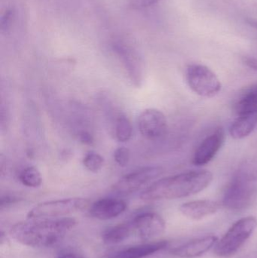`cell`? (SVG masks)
Returning <instances> with one entry per match:
<instances>
[{
  "label": "cell",
  "instance_id": "1",
  "mask_svg": "<svg viewBox=\"0 0 257 258\" xmlns=\"http://www.w3.org/2000/svg\"><path fill=\"white\" fill-rule=\"evenodd\" d=\"M74 218H36L18 223L11 228L10 235L15 241L33 248L57 245L75 227Z\"/></svg>",
  "mask_w": 257,
  "mask_h": 258
},
{
  "label": "cell",
  "instance_id": "2",
  "mask_svg": "<svg viewBox=\"0 0 257 258\" xmlns=\"http://www.w3.org/2000/svg\"><path fill=\"white\" fill-rule=\"evenodd\" d=\"M212 180V173L206 170L181 173L154 182L142 192L140 198L146 202L184 198L202 192Z\"/></svg>",
  "mask_w": 257,
  "mask_h": 258
},
{
  "label": "cell",
  "instance_id": "3",
  "mask_svg": "<svg viewBox=\"0 0 257 258\" xmlns=\"http://www.w3.org/2000/svg\"><path fill=\"white\" fill-rule=\"evenodd\" d=\"M257 200V162L240 165L223 194L222 204L231 211L248 209Z\"/></svg>",
  "mask_w": 257,
  "mask_h": 258
},
{
  "label": "cell",
  "instance_id": "4",
  "mask_svg": "<svg viewBox=\"0 0 257 258\" xmlns=\"http://www.w3.org/2000/svg\"><path fill=\"white\" fill-rule=\"evenodd\" d=\"M257 227V219L249 216L241 218L229 229L226 234L214 245V252L219 257H230L251 236Z\"/></svg>",
  "mask_w": 257,
  "mask_h": 258
},
{
  "label": "cell",
  "instance_id": "5",
  "mask_svg": "<svg viewBox=\"0 0 257 258\" xmlns=\"http://www.w3.org/2000/svg\"><path fill=\"white\" fill-rule=\"evenodd\" d=\"M186 80L190 89L199 96L212 98L221 91L218 77L205 65H189L186 70Z\"/></svg>",
  "mask_w": 257,
  "mask_h": 258
},
{
  "label": "cell",
  "instance_id": "6",
  "mask_svg": "<svg viewBox=\"0 0 257 258\" xmlns=\"http://www.w3.org/2000/svg\"><path fill=\"white\" fill-rule=\"evenodd\" d=\"M89 204L83 198H69L45 202L35 206L27 214V219L59 218L79 212Z\"/></svg>",
  "mask_w": 257,
  "mask_h": 258
},
{
  "label": "cell",
  "instance_id": "7",
  "mask_svg": "<svg viewBox=\"0 0 257 258\" xmlns=\"http://www.w3.org/2000/svg\"><path fill=\"white\" fill-rule=\"evenodd\" d=\"M162 174V168L149 166L133 171L122 177L115 183L113 190L120 195H128L140 189L146 183L157 178Z\"/></svg>",
  "mask_w": 257,
  "mask_h": 258
},
{
  "label": "cell",
  "instance_id": "8",
  "mask_svg": "<svg viewBox=\"0 0 257 258\" xmlns=\"http://www.w3.org/2000/svg\"><path fill=\"white\" fill-rule=\"evenodd\" d=\"M133 236L140 240L149 241L161 236L165 230V222L158 214L144 212L137 215L131 221Z\"/></svg>",
  "mask_w": 257,
  "mask_h": 258
},
{
  "label": "cell",
  "instance_id": "9",
  "mask_svg": "<svg viewBox=\"0 0 257 258\" xmlns=\"http://www.w3.org/2000/svg\"><path fill=\"white\" fill-rule=\"evenodd\" d=\"M138 128L143 138L157 141L167 133V119L164 113L157 109H146L139 116Z\"/></svg>",
  "mask_w": 257,
  "mask_h": 258
},
{
  "label": "cell",
  "instance_id": "10",
  "mask_svg": "<svg viewBox=\"0 0 257 258\" xmlns=\"http://www.w3.org/2000/svg\"><path fill=\"white\" fill-rule=\"evenodd\" d=\"M225 137L223 128L216 129L201 143L195 152L193 163L196 166H202L209 163L223 147Z\"/></svg>",
  "mask_w": 257,
  "mask_h": 258
},
{
  "label": "cell",
  "instance_id": "11",
  "mask_svg": "<svg viewBox=\"0 0 257 258\" xmlns=\"http://www.w3.org/2000/svg\"><path fill=\"white\" fill-rule=\"evenodd\" d=\"M127 204L123 200L116 198H104L94 203L89 209L92 218L101 221L117 218L125 212Z\"/></svg>",
  "mask_w": 257,
  "mask_h": 258
},
{
  "label": "cell",
  "instance_id": "12",
  "mask_svg": "<svg viewBox=\"0 0 257 258\" xmlns=\"http://www.w3.org/2000/svg\"><path fill=\"white\" fill-rule=\"evenodd\" d=\"M217 241L218 238L213 235L198 238L184 243V245L172 248L170 254L181 258L199 257L213 248Z\"/></svg>",
  "mask_w": 257,
  "mask_h": 258
},
{
  "label": "cell",
  "instance_id": "13",
  "mask_svg": "<svg viewBox=\"0 0 257 258\" xmlns=\"http://www.w3.org/2000/svg\"><path fill=\"white\" fill-rule=\"evenodd\" d=\"M116 51L123 62L130 81L136 87H140L143 82V67L137 53L126 46L117 45Z\"/></svg>",
  "mask_w": 257,
  "mask_h": 258
},
{
  "label": "cell",
  "instance_id": "14",
  "mask_svg": "<svg viewBox=\"0 0 257 258\" xmlns=\"http://www.w3.org/2000/svg\"><path fill=\"white\" fill-rule=\"evenodd\" d=\"M167 241L147 242L127 247L108 254L107 258H145L167 248Z\"/></svg>",
  "mask_w": 257,
  "mask_h": 258
},
{
  "label": "cell",
  "instance_id": "15",
  "mask_svg": "<svg viewBox=\"0 0 257 258\" xmlns=\"http://www.w3.org/2000/svg\"><path fill=\"white\" fill-rule=\"evenodd\" d=\"M220 209V203L217 202L203 200L184 203L180 207V211L190 219L201 220L214 215Z\"/></svg>",
  "mask_w": 257,
  "mask_h": 258
},
{
  "label": "cell",
  "instance_id": "16",
  "mask_svg": "<svg viewBox=\"0 0 257 258\" xmlns=\"http://www.w3.org/2000/svg\"><path fill=\"white\" fill-rule=\"evenodd\" d=\"M256 127L257 113L238 115L229 127V134L234 139H244L251 135Z\"/></svg>",
  "mask_w": 257,
  "mask_h": 258
},
{
  "label": "cell",
  "instance_id": "17",
  "mask_svg": "<svg viewBox=\"0 0 257 258\" xmlns=\"http://www.w3.org/2000/svg\"><path fill=\"white\" fill-rule=\"evenodd\" d=\"M133 236L131 223H122L107 229L102 234L103 242L107 245L119 244Z\"/></svg>",
  "mask_w": 257,
  "mask_h": 258
},
{
  "label": "cell",
  "instance_id": "18",
  "mask_svg": "<svg viewBox=\"0 0 257 258\" xmlns=\"http://www.w3.org/2000/svg\"><path fill=\"white\" fill-rule=\"evenodd\" d=\"M235 112L238 115L257 113V85L250 88L235 104Z\"/></svg>",
  "mask_w": 257,
  "mask_h": 258
},
{
  "label": "cell",
  "instance_id": "19",
  "mask_svg": "<svg viewBox=\"0 0 257 258\" xmlns=\"http://www.w3.org/2000/svg\"><path fill=\"white\" fill-rule=\"evenodd\" d=\"M132 125L125 114L118 115L114 122V135L119 142H127L132 137Z\"/></svg>",
  "mask_w": 257,
  "mask_h": 258
},
{
  "label": "cell",
  "instance_id": "20",
  "mask_svg": "<svg viewBox=\"0 0 257 258\" xmlns=\"http://www.w3.org/2000/svg\"><path fill=\"white\" fill-rule=\"evenodd\" d=\"M19 180L23 185L27 187H39L42 183V174L34 166L24 168L20 174Z\"/></svg>",
  "mask_w": 257,
  "mask_h": 258
},
{
  "label": "cell",
  "instance_id": "21",
  "mask_svg": "<svg viewBox=\"0 0 257 258\" xmlns=\"http://www.w3.org/2000/svg\"><path fill=\"white\" fill-rule=\"evenodd\" d=\"M104 158L95 151H89L84 155L82 159L83 165L88 171L97 173L104 166Z\"/></svg>",
  "mask_w": 257,
  "mask_h": 258
},
{
  "label": "cell",
  "instance_id": "22",
  "mask_svg": "<svg viewBox=\"0 0 257 258\" xmlns=\"http://www.w3.org/2000/svg\"><path fill=\"white\" fill-rule=\"evenodd\" d=\"M115 161L119 166L124 167L128 165L130 159V151L126 147H119L115 150L114 154Z\"/></svg>",
  "mask_w": 257,
  "mask_h": 258
},
{
  "label": "cell",
  "instance_id": "23",
  "mask_svg": "<svg viewBox=\"0 0 257 258\" xmlns=\"http://www.w3.org/2000/svg\"><path fill=\"white\" fill-rule=\"evenodd\" d=\"M161 0H131V6L135 9L149 7Z\"/></svg>",
  "mask_w": 257,
  "mask_h": 258
},
{
  "label": "cell",
  "instance_id": "24",
  "mask_svg": "<svg viewBox=\"0 0 257 258\" xmlns=\"http://www.w3.org/2000/svg\"><path fill=\"white\" fill-rule=\"evenodd\" d=\"M19 201V199L16 198L15 197H5L1 199V206L2 209H3L9 205L14 204V203H18Z\"/></svg>",
  "mask_w": 257,
  "mask_h": 258
},
{
  "label": "cell",
  "instance_id": "25",
  "mask_svg": "<svg viewBox=\"0 0 257 258\" xmlns=\"http://www.w3.org/2000/svg\"><path fill=\"white\" fill-rule=\"evenodd\" d=\"M244 63L250 69L257 71V59L252 57H245L244 58Z\"/></svg>",
  "mask_w": 257,
  "mask_h": 258
},
{
  "label": "cell",
  "instance_id": "26",
  "mask_svg": "<svg viewBox=\"0 0 257 258\" xmlns=\"http://www.w3.org/2000/svg\"><path fill=\"white\" fill-rule=\"evenodd\" d=\"M79 140L81 142L86 144H90L93 142L92 135L87 132H82L79 134Z\"/></svg>",
  "mask_w": 257,
  "mask_h": 258
},
{
  "label": "cell",
  "instance_id": "27",
  "mask_svg": "<svg viewBox=\"0 0 257 258\" xmlns=\"http://www.w3.org/2000/svg\"><path fill=\"white\" fill-rule=\"evenodd\" d=\"M57 258H84L82 255L73 251H66L61 253Z\"/></svg>",
  "mask_w": 257,
  "mask_h": 258
},
{
  "label": "cell",
  "instance_id": "28",
  "mask_svg": "<svg viewBox=\"0 0 257 258\" xmlns=\"http://www.w3.org/2000/svg\"><path fill=\"white\" fill-rule=\"evenodd\" d=\"M246 21H247V23L249 25L251 26L253 28L257 29L256 19H254V18H247V19L246 20Z\"/></svg>",
  "mask_w": 257,
  "mask_h": 258
},
{
  "label": "cell",
  "instance_id": "29",
  "mask_svg": "<svg viewBox=\"0 0 257 258\" xmlns=\"http://www.w3.org/2000/svg\"><path fill=\"white\" fill-rule=\"evenodd\" d=\"M255 3H256V4H257V0H255Z\"/></svg>",
  "mask_w": 257,
  "mask_h": 258
}]
</instances>
